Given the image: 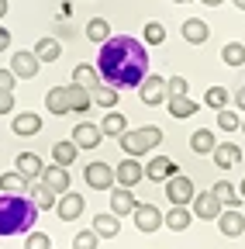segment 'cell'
<instances>
[{
  "label": "cell",
  "instance_id": "obj_1",
  "mask_svg": "<svg viewBox=\"0 0 245 249\" xmlns=\"http://www.w3.org/2000/svg\"><path fill=\"white\" fill-rule=\"evenodd\" d=\"M100 80L114 90H135L148 76V52L131 35H111L97 52Z\"/></svg>",
  "mask_w": 245,
  "mask_h": 249
},
{
  "label": "cell",
  "instance_id": "obj_2",
  "mask_svg": "<svg viewBox=\"0 0 245 249\" xmlns=\"http://www.w3.org/2000/svg\"><path fill=\"white\" fill-rule=\"evenodd\" d=\"M38 204L28 194H4L0 191V235H24L35 229Z\"/></svg>",
  "mask_w": 245,
  "mask_h": 249
},
{
  "label": "cell",
  "instance_id": "obj_3",
  "mask_svg": "<svg viewBox=\"0 0 245 249\" xmlns=\"http://www.w3.org/2000/svg\"><path fill=\"white\" fill-rule=\"evenodd\" d=\"M159 142H163V128H156V124H142V128L121 135V152H128V156L138 160L142 152H152Z\"/></svg>",
  "mask_w": 245,
  "mask_h": 249
},
{
  "label": "cell",
  "instance_id": "obj_4",
  "mask_svg": "<svg viewBox=\"0 0 245 249\" xmlns=\"http://www.w3.org/2000/svg\"><path fill=\"white\" fill-rule=\"evenodd\" d=\"M166 197H169V204L190 208V204H194V197H197V187H194V180H190V177L176 173V177H169V180H166Z\"/></svg>",
  "mask_w": 245,
  "mask_h": 249
},
{
  "label": "cell",
  "instance_id": "obj_5",
  "mask_svg": "<svg viewBox=\"0 0 245 249\" xmlns=\"http://www.w3.org/2000/svg\"><path fill=\"white\" fill-rule=\"evenodd\" d=\"M83 180L94 187V191H111L114 187V180H117V173H114V166H107V163H86V170H83Z\"/></svg>",
  "mask_w": 245,
  "mask_h": 249
},
{
  "label": "cell",
  "instance_id": "obj_6",
  "mask_svg": "<svg viewBox=\"0 0 245 249\" xmlns=\"http://www.w3.org/2000/svg\"><path fill=\"white\" fill-rule=\"evenodd\" d=\"M163 225H166V214H163L156 204H138V208H135V229H138V232L152 235V232H159Z\"/></svg>",
  "mask_w": 245,
  "mask_h": 249
},
{
  "label": "cell",
  "instance_id": "obj_7",
  "mask_svg": "<svg viewBox=\"0 0 245 249\" xmlns=\"http://www.w3.org/2000/svg\"><path fill=\"white\" fill-rule=\"evenodd\" d=\"M138 93H142V101H145L148 107H156V104L169 101V90H166V80H163L159 73H148V76H145V83L138 87Z\"/></svg>",
  "mask_w": 245,
  "mask_h": 249
},
{
  "label": "cell",
  "instance_id": "obj_8",
  "mask_svg": "<svg viewBox=\"0 0 245 249\" xmlns=\"http://www.w3.org/2000/svg\"><path fill=\"white\" fill-rule=\"evenodd\" d=\"M221 211H225V204L214 197V191H200V194L194 197V214L204 218V222H218Z\"/></svg>",
  "mask_w": 245,
  "mask_h": 249
},
{
  "label": "cell",
  "instance_id": "obj_9",
  "mask_svg": "<svg viewBox=\"0 0 245 249\" xmlns=\"http://www.w3.org/2000/svg\"><path fill=\"white\" fill-rule=\"evenodd\" d=\"M114 173H117V187H128V191H131L135 183H142V180H145V166L135 160V156L121 160V163L114 166Z\"/></svg>",
  "mask_w": 245,
  "mask_h": 249
},
{
  "label": "cell",
  "instance_id": "obj_10",
  "mask_svg": "<svg viewBox=\"0 0 245 249\" xmlns=\"http://www.w3.org/2000/svg\"><path fill=\"white\" fill-rule=\"evenodd\" d=\"M38 66H42V59L35 55V52H14L11 55V70H14V76L17 80H32V76H38Z\"/></svg>",
  "mask_w": 245,
  "mask_h": 249
},
{
  "label": "cell",
  "instance_id": "obj_11",
  "mask_svg": "<svg viewBox=\"0 0 245 249\" xmlns=\"http://www.w3.org/2000/svg\"><path fill=\"white\" fill-rule=\"evenodd\" d=\"M42 183L49 187V191L55 194V197H63V194H69V170L66 166H45V173H42Z\"/></svg>",
  "mask_w": 245,
  "mask_h": 249
},
{
  "label": "cell",
  "instance_id": "obj_12",
  "mask_svg": "<svg viewBox=\"0 0 245 249\" xmlns=\"http://www.w3.org/2000/svg\"><path fill=\"white\" fill-rule=\"evenodd\" d=\"M100 139H104V132H100V124H94V121H80L73 128V142L80 149H97Z\"/></svg>",
  "mask_w": 245,
  "mask_h": 249
},
{
  "label": "cell",
  "instance_id": "obj_13",
  "mask_svg": "<svg viewBox=\"0 0 245 249\" xmlns=\"http://www.w3.org/2000/svg\"><path fill=\"white\" fill-rule=\"evenodd\" d=\"M83 208H86V201H83V194H63L59 197V204H55V214L63 218V222H76V218L83 214Z\"/></svg>",
  "mask_w": 245,
  "mask_h": 249
},
{
  "label": "cell",
  "instance_id": "obj_14",
  "mask_svg": "<svg viewBox=\"0 0 245 249\" xmlns=\"http://www.w3.org/2000/svg\"><path fill=\"white\" fill-rule=\"evenodd\" d=\"M218 229H221V235L238 239V235L245 232V214H242L238 208H225V211H221V218H218Z\"/></svg>",
  "mask_w": 245,
  "mask_h": 249
},
{
  "label": "cell",
  "instance_id": "obj_15",
  "mask_svg": "<svg viewBox=\"0 0 245 249\" xmlns=\"http://www.w3.org/2000/svg\"><path fill=\"white\" fill-rule=\"evenodd\" d=\"M14 170H17L24 180H42L45 163L38 160V152H17V163H14Z\"/></svg>",
  "mask_w": 245,
  "mask_h": 249
},
{
  "label": "cell",
  "instance_id": "obj_16",
  "mask_svg": "<svg viewBox=\"0 0 245 249\" xmlns=\"http://www.w3.org/2000/svg\"><path fill=\"white\" fill-rule=\"evenodd\" d=\"M135 208H138V201H135V194L128 191V187H114L111 191V211L121 218V214H135Z\"/></svg>",
  "mask_w": 245,
  "mask_h": 249
},
{
  "label": "cell",
  "instance_id": "obj_17",
  "mask_svg": "<svg viewBox=\"0 0 245 249\" xmlns=\"http://www.w3.org/2000/svg\"><path fill=\"white\" fill-rule=\"evenodd\" d=\"M145 177L148 180H169V177H176V163L169 156H152L148 166H145Z\"/></svg>",
  "mask_w": 245,
  "mask_h": 249
},
{
  "label": "cell",
  "instance_id": "obj_18",
  "mask_svg": "<svg viewBox=\"0 0 245 249\" xmlns=\"http://www.w3.org/2000/svg\"><path fill=\"white\" fill-rule=\"evenodd\" d=\"M66 93H69V111H76V114H86L90 104H94V90H86L80 83H69Z\"/></svg>",
  "mask_w": 245,
  "mask_h": 249
},
{
  "label": "cell",
  "instance_id": "obj_19",
  "mask_svg": "<svg viewBox=\"0 0 245 249\" xmlns=\"http://www.w3.org/2000/svg\"><path fill=\"white\" fill-rule=\"evenodd\" d=\"M94 232H97L100 239H114V235H121V218H117L114 211H100V214L94 218Z\"/></svg>",
  "mask_w": 245,
  "mask_h": 249
},
{
  "label": "cell",
  "instance_id": "obj_20",
  "mask_svg": "<svg viewBox=\"0 0 245 249\" xmlns=\"http://www.w3.org/2000/svg\"><path fill=\"white\" fill-rule=\"evenodd\" d=\"M214 163H218V170H231L242 163V149L235 142H221L218 149H214Z\"/></svg>",
  "mask_w": 245,
  "mask_h": 249
},
{
  "label": "cell",
  "instance_id": "obj_21",
  "mask_svg": "<svg viewBox=\"0 0 245 249\" xmlns=\"http://www.w3.org/2000/svg\"><path fill=\"white\" fill-rule=\"evenodd\" d=\"M73 83H80V87H86V90H97L104 80H100V70H97V66H90V62H80V66L73 70Z\"/></svg>",
  "mask_w": 245,
  "mask_h": 249
},
{
  "label": "cell",
  "instance_id": "obj_22",
  "mask_svg": "<svg viewBox=\"0 0 245 249\" xmlns=\"http://www.w3.org/2000/svg\"><path fill=\"white\" fill-rule=\"evenodd\" d=\"M45 107H49L55 118L69 114V93H66V87H52V90L45 93Z\"/></svg>",
  "mask_w": 245,
  "mask_h": 249
},
{
  "label": "cell",
  "instance_id": "obj_23",
  "mask_svg": "<svg viewBox=\"0 0 245 249\" xmlns=\"http://www.w3.org/2000/svg\"><path fill=\"white\" fill-rule=\"evenodd\" d=\"M190 218H194L190 208L173 204V208L166 211V229H169V232H187V229H190Z\"/></svg>",
  "mask_w": 245,
  "mask_h": 249
},
{
  "label": "cell",
  "instance_id": "obj_24",
  "mask_svg": "<svg viewBox=\"0 0 245 249\" xmlns=\"http://www.w3.org/2000/svg\"><path fill=\"white\" fill-rule=\"evenodd\" d=\"M180 31H183V38H187L190 45H204V42H207V35H211V28H207L200 18L183 21V28H180Z\"/></svg>",
  "mask_w": 245,
  "mask_h": 249
},
{
  "label": "cell",
  "instance_id": "obj_25",
  "mask_svg": "<svg viewBox=\"0 0 245 249\" xmlns=\"http://www.w3.org/2000/svg\"><path fill=\"white\" fill-rule=\"evenodd\" d=\"M14 135H38L42 132V118L32 114V111H24V114H14Z\"/></svg>",
  "mask_w": 245,
  "mask_h": 249
},
{
  "label": "cell",
  "instance_id": "obj_26",
  "mask_svg": "<svg viewBox=\"0 0 245 249\" xmlns=\"http://www.w3.org/2000/svg\"><path fill=\"white\" fill-rule=\"evenodd\" d=\"M76 152H80V145H76L73 139H69V142H55V145H52V163L69 170V166H73V160H76Z\"/></svg>",
  "mask_w": 245,
  "mask_h": 249
},
{
  "label": "cell",
  "instance_id": "obj_27",
  "mask_svg": "<svg viewBox=\"0 0 245 249\" xmlns=\"http://www.w3.org/2000/svg\"><path fill=\"white\" fill-rule=\"evenodd\" d=\"M100 132H104V135H111V139H121V135L128 132L125 114H121V111H107V118L100 121Z\"/></svg>",
  "mask_w": 245,
  "mask_h": 249
},
{
  "label": "cell",
  "instance_id": "obj_28",
  "mask_svg": "<svg viewBox=\"0 0 245 249\" xmlns=\"http://www.w3.org/2000/svg\"><path fill=\"white\" fill-rule=\"evenodd\" d=\"M0 191L4 194H28V180L17 170H4L0 173Z\"/></svg>",
  "mask_w": 245,
  "mask_h": 249
},
{
  "label": "cell",
  "instance_id": "obj_29",
  "mask_svg": "<svg viewBox=\"0 0 245 249\" xmlns=\"http://www.w3.org/2000/svg\"><path fill=\"white\" fill-rule=\"evenodd\" d=\"M28 197H32V201L38 204V211H42V208H55V204H59V197L49 191V187H45L42 180H35L32 187H28Z\"/></svg>",
  "mask_w": 245,
  "mask_h": 249
},
{
  "label": "cell",
  "instance_id": "obj_30",
  "mask_svg": "<svg viewBox=\"0 0 245 249\" xmlns=\"http://www.w3.org/2000/svg\"><path fill=\"white\" fill-rule=\"evenodd\" d=\"M211 191H214V197H218L225 208H242V194H235V187H231L228 180H218Z\"/></svg>",
  "mask_w": 245,
  "mask_h": 249
},
{
  "label": "cell",
  "instance_id": "obj_31",
  "mask_svg": "<svg viewBox=\"0 0 245 249\" xmlns=\"http://www.w3.org/2000/svg\"><path fill=\"white\" fill-rule=\"evenodd\" d=\"M221 62H225V66H231V70L245 66V45H242V42H228V45L221 49Z\"/></svg>",
  "mask_w": 245,
  "mask_h": 249
},
{
  "label": "cell",
  "instance_id": "obj_32",
  "mask_svg": "<svg viewBox=\"0 0 245 249\" xmlns=\"http://www.w3.org/2000/svg\"><path fill=\"white\" fill-rule=\"evenodd\" d=\"M190 149H194V152H214V149H218L214 132H211V128H197V132L190 135Z\"/></svg>",
  "mask_w": 245,
  "mask_h": 249
},
{
  "label": "cell",
  "instance_id": "obj_33",
  "mask_svg": "<svg viewBox=\"0 0 245 249\" xmlns=\"http://www.w3.org/2000/svg\"><path fill=\"white\" fill-rule=\"evenodd\" d=\"M166 107H169L173 118H190V114H197V101H190V97H169Z\"/></svg>",
  "mask_w": 245,
  "mask_h": 249
},
{
  "label": "cell",
  "instance_id": "obj_34",
  "mask_svg": "<svg viewBox=\"0 0 245 249\" xmlns=\"http://www.w3.org/2000/svg\"><path fill=\"white\" fill-rule=\"evenodd\" d=\"M35 55L42 62H55L59 55H63V45H59L55 38H42V42H35Z\"/></svg>",
  "mask_w": 245,
  "mask_h": 249
},
{
  "label": "cell",
  "instance_id": "obj_35",
  "mask_svg": "<svg viewBox=\"0 0 245 249\" xmlns=\"http://www.w3.org/2000/svg\"><path fill=\"white\" fill-rule=\"evenodd\" d=\"M86 38H90V42H97V45H104V42L111 38V24H107L104 18H94V21L86 24Z\"/></svg>",
  "mask_w": 245,
  "mask_h": 249
},
{
  "label": "cell",
  "instance_id": "obj_36",
  "mask_svg": "<svg viewBox=\"0 0 245 249\" xmlns=\"http://www.w3.org/2000/svg\"><path fill=\"white\" fill-rule=\"evenodd\" d=\"M94 104H100V107L114 111V104H117V90H114V87H107V83H100V87L94 90Z\"/></svg>",
  "mask_w": 245,
  "mask_h": 249
},
{
  "label": "cell",
  "instance_id": "obj_37",
  "mask_svg": "<svg viewBox=\"0 0 245 249\" xmlns=\"http://www.w3.org/2000/svg\"><path fill=\"white\" fill-rule=\"evenodd\" d=\"M204 104L214 107V111H225V107H228V90H225V87H211L207 97H204Z\"/></svg>",
  "mask_w": 245,
  "mask_h": 249
},
{
  "label": "cell",
  "instance_id": "obj_38",
  "mask_svg": "<svg viewBox=\"0 0 245 249\" xmlns=\"http://www.w3.org/2000/svg\"><path fill=\"white\" fill-rule=\"evenodd\" d=\"M97 242H100V235H97L94 229H86V232H76V235H73V249H97Z\"/></svg>",
  "mask_w": 245,
  "mask_h": 249
},
{
  "label": "cell",
  "instance_id": "obj_39",
  "mask_svg": "<svg viewBox=\"0 0 245 249\" xmlns=\"http://www.w3.org/2000/svg\"><path fill=\"white\" fill-rule=\"evenodd\" d=\"M145 42H148V45H163V42H166V28H163L159 21H148V24H145Z\"/></svg>",
  "mask_w": 245,
  "mask_h": 249
},
{
  "label": "cell",
  "instance_id": "obj_40",
  "mask_svg": "<svg viewBox=\"0 0 245 249\" xmlns=\"http://www.w3.org/2000/svg\"><path fill=\"white\" fill-rule=\"evenodd\" d=\"M218 128H225V132H235V128H242V118L235 114V111H218Z\"/></svg>",
  "mask_w": 245,
  "mask_h": 249
},
{
  "label": "cell",
  "instance_id": "obj_41",
  "mask_svg": "<svg viewBox=\"0 0 245 249\" xmlns=\"http://www.w3.org/2000/svg\"><path fill=\"white\" fill-rule=\"evenodd\" d=\"M24 249H52V235H45V232L24 235Z\"/></svg>",
  "mask_w": 245,
  "mask_h": 249
},
{
  "label": "cell",
  "instance_id": "obj_42",
  "mask_svg": "<svg viewBox=\"0 0 245 249\" xmlns=\"http://www.w3.org/2000/svg\"><path fill=\"white\" fill-rule=\"evenodd\" d=\"M166 90H169V97H187L190 83L183 80V76H169V80H166Z\"/></svg>",
  "mask_w": 245,
  "mask_h": 249
},
{
  "label": "cell",
  "instance_id": "obj_43",
  "mask_svg": "<svg viewBox=\"0 0 245 249\" xmlns=\"http://www.w3.org/2000/svg\"><path fill=\"white\" fill-rule=\"evenodd\" d=\"M11 111H14V93L0 90V114H11Z\"/></svg>",
  "mask_w": 245,
  "mask_h": 249
},
{
  "label": "cell",
  "instance_id": "obj_44",
  "mask_svg": "<svg viewBox=\"0 0 245 249\" xmlns=\"http://www.w3.org/2000/svg\"><path fill=\"white\" fill-rule=\"evenodd\" d=\"M14 70H0V90H14Z\"/></svg>",
  "mask_w": 245,
  "mask_h": 249
},
{
  "label": "cell",
  "instance_id": "obj_45",
  "mask_svg": "<svg viewBox=\"0 0 245 249\" xmlns=\"http://www.w3.org/2000/svg\"><path fill=\"white\" fill-rule=\"evenodd\" d=\"M7 45H11V31H7L4 24H0V52H4Z\"/></svg>",
  "mask_w": 245,
  "mask_h": 249
},
{
  "label": "cell",
  "instance_id": "obj_46",
  "mask_svg": "<svg viewBox=\"0 0 245 249\" xmlns=\"http://www.w3.org/2000/svg\"><path fill=\"white\" fill-rule=\"evenodd\" d=\"M235 107L245 111V87H238V93H235Z\"/></svg>",
  "mask_w": 245,
  "mask_h": 249
},
{
  "label": "cell",
  "instance_id": "obj_47",
  "mask_svg": "<svg viewBox=\"0 0 245 249\" xmlns=\"http://www.w3.org/2000/svg\"><path fill=\"white\" fill-rule=\"evenodd\" d=\"M200 4H207V7H218V4H225V0H200Z\"/></svg>",
  "mask_w": 245,
  "mask_h": 249
},
{
  "label": "cell",
  "instance_id": "obj_48",
  "mask_svg": "<svg viewBox=\"0 0 245 249\" xmlns=\"http://www.w3.org/2000/svg\"><path fill=\"white\" fill-rule=\"evenodd\" d=\"M7 14V0H0V18H4Z\"/></svg>",
  "mask_w": 245,
  "mask_h": 249
},
{
  "label": "cell",
  "instance_id": "obj_49",
  "mask_svg": "<svg viewBox=\"0 0 245 249\" xmlns=\"http://www.w3.org/2000/svg\"><path fill=\"white\" fill-rule=\"evenodd\" d=\"M231 4H235L238 11H245V0H231Z\"/></svg>",
  "mask_w": 245,
  "mask_h": 249
},
{
  "label": "cell",
  "instance_id": "obj_50",
  "mask_svg": "<svg viewBox=\"0 0 245 249\" xmlns=\"http://www.w3.org/2000/svg\"><path fill=\"white\" fill-rule=\"evenodd\" d=\"M238 194H242V201H245V180H242V191H238Z\"/></svg>",
  "mask_w": 245,
  "mask_h": 249
},
{
  "label": "cell",
  "instance_id": "obj_51",
  "mask_svg": "<svg viewBox=\"0 0 245 249\" xmlns=\"http://www.w3.org/2000/svg\"><path fill=\"white\" fill-rule=\"evenodd\" d=\"M173 4H190V0H173Z\"/></svg>",
  "mask_w": 245,
  "mask_h": 249
},
{
  "label": "cell",
  "instance_id": "obj_52",
  "mask_svg": "<svg viewBox=\"0 0 245 249\" xmlns=\"http://www.w3.org/2000/svg\"><path fill=\"white\" fill-rule=\"evenodd\" d=\"M242 132H245V121H242Z\"/></svg>",
  "mask_w": 245,
  "mask_h": 249
}]
</instances>
